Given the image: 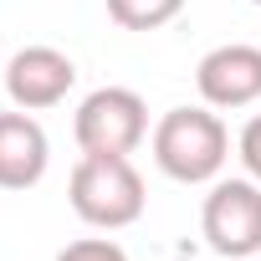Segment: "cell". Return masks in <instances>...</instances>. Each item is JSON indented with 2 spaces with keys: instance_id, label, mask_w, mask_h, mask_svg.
Returning a JSON list of instances; mask_svg holds the SVG:
<instances>
[{
  "instance_id": "6da1fadb",
  "label": "cell",
  "mask_w": 261,
  "mask_h": 261,
  "mask_svg": "<svg viewBox=\"0 0 261 261\" xmlns=\"http://www.w3.org/2000/svg\"><path fill=\"white\" fill-rule=\"evenodd\" d=\"M230 159L225 123L205 108H169L154 123V164L179 185H210Z\"/></svg>"
},
{
  "instance_id": "7a4b0ae2",
  "label": "cell",
  "mask_w": 261,
  "mask_h": 261,
  "mask_svg": "<svg viewBox=\"0 0 261 261\" xmlns=\"http://www.w3.org/2000/svg\"><path fill=\"white\" fill-rule=\"evenodd\" d=\"M67 200L72 210L97 225V230H123L144 215V179L139 169L128 164V154H82L77 169H72V185H67Z\"/></svg>"
},
{
  "instance_id": "3957f363",
  "label": "cell",
  "mask_w": 261,
  "mask_h": 261,
  "mask_svg": "<svg viewBox=\"0 0 261 261\" xmlns=\"http://www.w3.org/2000/svg\"><path fill=\"white\" fill-rule=\"evenodd\" d=\"M72 134L82 154H134L149 139V108L134 87H97L82 97Z\"/></svg>"
},
{
  "instance_id": "277c9868",
  "label": "cell",
  "mask_w": 261,
  "mask_h": 261,
  "mask_svg": "<svg viewBox=\"0 0 261 261\" xmlns=\"http://www.w3.org/2000/svg\"><path fill=\"white\" fill-rule=\"evenodd\" d=\"M200 230H205L215 256H230V261L261 256V185L251 174L246 179H220L205 195Z\"/></svg>"
},
{
  "instance_id": "5b68a950",
  "label": "cell",
  "mask_w": 261,
  "mask_h": 261,
  "mask_svg": "<svg viewBox=\"0 0 261 261\" xmlns=\"http://www.w3.org/2000/svg\"><path fill=\"white\" fill-rule=\"evenodd\" d=\"M195 87L210 108H251L261 97V46L251 41H225L200 57Z\"/></svg>"
},
{
  "instance_id": "8992f818",
  "label": "cell",
  "mask_w": 261,
  "mask_h": 261,
  "mask_svg": "<svg viewBox=\"0 0 261 261\" xmlns=\"http://www.w3.org/2000/svg\"><path fill=\"white\" fill-rule=\"evenodd\" d=\"M72 82H77V67H72V57L57 51V46H21V51L11 57V67H6V92H11V102L26 108V113L57 108V102L72 92Z\"/></svg>"
},
{
  "instance_id": "52a82bcc",
  "label": "cell",
  "mask_w": 261,
  "mask_h": 261,
  "mask_svg": "<svg viewBox=\"0 0 261 261\" xmlns=\"http://www.w3.org/2000/svg\"><path fill=\"white\" fill-rule=\"evenodd\" d=\"M51 164L46 128L21 108V113H0V190H31L41 185Z\"/></svg>"
},
{
  "instance_id": "ba28073f",
  "label": "cell",
  "mask_w": 261,
  "mask_h": 261,
  "mask_svg": "<svg viewBox=\"0 0 261 261\" xmlns=\"http://www.w3.org/2000/svg\"><path fill=\"white\" fill-rule=\"evenodd\" d=\"M185 11V0H108V16L123 31H159Z\"/></svg>"
},
{
  "instance_id": "9c48e42d",
  "label": "cell",
  "mask_w": 261,
  "mask_h": 261,
  "mask_svg": "<svg viewBox=\"0 0 261 261\" xmlns=\"http://www.w3.org/2000/svg\"><path fill=\"white\" fill-rule=\"evenodd\" d=\"M57 261H128V251L118 241H108V236H82V241L62 246Z\"/></svg>"
},
{
  "instance_id": "30bf717a",
  "label": "cell",
  "mask_w": 261,
  "mask_h": 261,
  "mask_svg": "<svg viewBox=\"0 0 261 261\" xmlns=\"http://www.w3.org/2000/svg\"><path fill=\"white\" fill-rule=\"evenodd\" d=\"M236 154H241V164H246V174L261 185V113L241 128V139H236Z\"/></svg>"
},
{
  "instance_id": "8fae6325",
  "label": "cell",
  "mask_w": 261,
  "mask_h": 261,
  "mask_svg": "<svg viewBox=\"0 0 261 261\" xmlns=\"http://www.w3.org/2000/svg\"><path fill=\"white\" fill-rule=\"evenodd\" d=\"M251 6H261V0H251Z\"/></svg>"
},
{
  "instance_id": "7c38bea8",
  "label": "cell",
  "mask_w": 261,
  "mask_h": 261,
  "mask_svg": "<svg viewBox=\"0 0 261 261\" xmlns=\"http://www.w3.org/2000/svg\"><path fill=\"white\" fill-rule=\"evenodd\" d=\"M251 261H261V256H251Z\"/></svg>"
}]
</instances>
